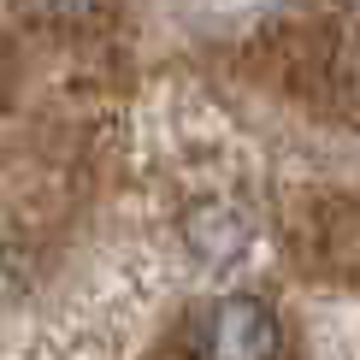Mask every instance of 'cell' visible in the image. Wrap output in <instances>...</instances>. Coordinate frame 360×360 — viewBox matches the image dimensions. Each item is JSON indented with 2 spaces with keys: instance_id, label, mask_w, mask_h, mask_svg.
<instances>
[{
  "instance_id": "obj_2",
  "label": "cell",
  "mask_w": 360,
  "mask_h": 360,
  "mask_svg": "<svg viewBox=\"0 0 360 360\" xmlns=\"http://www.w3.org/2000/svg\"><path fill=\"white\" fill-rule=\"evenodd\" d=\"M177 231H184V248L207 266V272H231V266L254 248V224H248V213H243V207H231L224 195L189 201L184 219H177Z\"/></svg>"
},
{
  "instance_id": "obj_1",
  "label": "cell",
  "mask_w": 360,
  "mask_h": 360,
  "mask_svg": "<svg viewBox=\"0 0 360 360\" xmlns=\"http://www.w3.org/2000/svg\"><path fill=\"white\" fill-rule=\"evenodd\" d=\"M207 360H278L283 349V325L260 295H224L207 307Z\"/></svg>"
}]
</instances>
